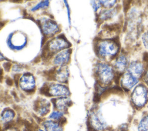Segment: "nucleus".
Wrapping results in <instances>:
<instances>
[{
  "instance_id": "obj_1",
  "label": "nucleus",
  "mask_w": 148,
  "mask_h": 131,
  "mask_svg": "<svg viewBox=\"0 0 148 131\" xmlns=\"http://www.w3.org/2000/svg\"><path fill=\"white\" fill-rule=\"evenodd\" d=\"M148 99L147 90L143 85H139L136 86L134 89L131 99L133 103L137 107H141L145 106Z\"/></svg>"
},
{
  "instance_id": "obj_2",
  "label": "nucleus",
  "mask_w": 148,
  "mask_h": 131,
  "mask_svg": "<svg viewBox=\"0 0 148 131\" xmlns=\"http://www.w3.org/2000/svg\"><path fill=\"white\" fill-rule=\"evenodd\" d=\"M119 50L118 46L114 42L111 40H103L98 45V54L103 57L115 55Z\"/></svg>"
},
{
  "instance_id": "obj_3",
  "label": "nucleus",
  "mask_w": 148,
  "mask_h": 131,
  "mask_svg": "<svg viewBox=\"0 0 148 131\" xmlns=\"http://www.w3.org/2000/svg\"><path fill=\"white\" fill-rule=\"evenodd\" d=\"M97 74L100 80L105 84L109 83L113 78L112 68L108 64L101 63L97 67Z\"/></svg>"
},
{
  "instance_id": "obj_4",
  "label": "nucleus",
  "mask_w": 148,
  "mask_h": 131,
  "mask_svg": "<svg viewBox=\"0 0 148 131\" xmlns=\"http://www.w3.org/2000/svg\"><path fill=\"white\" fill-rule=\"evenodd\" d=\"M20 86L25 91H31L35 87V81L34 76L29 73H24L20 79Z\"/></svg>"
},
{
  "instance_id": "obj_5",
  "label": "nucleus",
  "mask_w": 148,
  "mask_h": 131,
  "mask_svg": "<svg viewBox=\"0 0 148 131\" xmlns=\"http://www.w3.org/2000/svg\"><path fill=\"white\" fill-rule=\"evenodd\" d=\"M49 48L51 51H57L69 47V43L60 36L51 40L49 43Z\"/></svg>"
},
{
  "instance_id": "obj_6",
  "label": "nucleus",
  "mask_w": 148,
  "mask_h": 131,
  "mask_svg": "<svg viewBox=\"0 0 148 131\" xmlns=\"http://www.w3.org/2000/svg\"><path fill=\"white\" fill-rule=\"evenodd\" d=\"M48 92L50 95L55 96H68L70 93L67 87L58 84L51 85Z\"/></svg>"
},
{
  "instance_id": "obj_7",
  "label": "nucleus",
  "mask_w": 148,
  "mask_h": 131,
  "mask_svg": "<svg viewBox=\"0 0 148 131\" xmlns=\"http://www.w3.org/2000/svg\"><path fill=\"white\" fill-rule=\"evenodd\" d=\"M90 122L91 126L97 130H102L106 126V124L98 113L93 112L90 117Z\"/></svg>"
},
{
  "instance_id": "obj_8",
  "label": "nucleus",
  "mask_w": 148,
  "mask_h": 131,
  "mask_svg": "<svg viewBox=\"0 0 148 131\" xmlns=\"http://www.w3.org/2000/svg\"><path fill=\"white\" fill-rule=\"evenodd\" d=\"M42 29L45 35H51L57 32L59 30L57 24L49 19H45L42 21Z\"/></svg>"
},
{
  "instance_id": "obj_9",
  "label": "nucleus",
  "mask_w": 148,
  "mask_h": 131,
  "mask_svg": "<svg viewBox=\"0 0 148 131\" xmlns=\"http://www.w3.org/2000/svg\"><path fill=\"white\" fill-rule=\"evenodd\" d=\"M138 78L132 75L129 72L125 73L121 78V82L122 85L128 89L132 88L138 83Z\"/></svg>"
},
{
  "instance_id": "obj_10",
  "label": "nucleus",
  "mask_w": 148,
  "mask_h": 131,
  "mask_svg": "<svg viewBox=\"0 0 148 131\" xmlns=\"http://www.w3.org/2000/svg\"><path fill=\"white\" fill-rule=\"evenodd\" d=\"M71 55L69 50H64L58 53L54 58L53 62L56 65L62 66L68 63Z\"/></svg>"
},
{
  "instance_id": "obj_11",
  "label": "nucleus",
  "mask_w": 148,
  "mask_h": 131,
  "mask_svg": "<svg viewBox=\"0 0 148 131\" xmlns=\"http://www.w3.org/2000/svg\"><path fill=\"white\" fill-rule=\"evenodd\" d=\"M144 68L142 63L139 62H131L128 68V72L136 78L139 77L143 72Z\"/></svg>"
},
{
  "instance_id": "obj_12",
  "label": "nucleus",
  "mask_w": 148,
  "mask_h": 131,
  "mask_svg": "<svg viewBox=\"0 0 148 131\" xmlns=\"http://www.w3.org/2000/svg\"><path fill=\"white\" fill-rule=\"evenodd\" d=\"M69 77V70L68 67L62 66L60 68L56 73V80L58 82L65 83L67 81Z\"/></svg>"
},
{
  "instance_id": "obj_13",
  "label": "nucleus",
  "mask_w": 148,
  "mask_h": 131,
  "mask_svg": "<svg viewBox=\"0 0 148 131\" xmlns=\"http://www.w3.org/2000/svg\"><path fill=\"white\" fill-rule=\"evenodd\" d=\"M71 100L69 98L67 97H62L56 99V106L57 108L59 110H65L70 105Z\"/></svg>"
},
{
  "instance_id": "obj_14",
  "label": "nucleus",
  "mask_w": 148,
  "mask_h": 131,
  "mask_svg": "<svg viewBox=\"0 0 148 131\" xmlns=\"http://www.w3.org/2000/svg\"><path fill=\"white\" fill-rule=\"evenodd\" d=\"M50 110V103L48 101L43 99L37 106V112L41 115L47 114Z\"/></svg>"
},
{
  "instance_id": "obj_15",
  "label": "nucleus",
  "mask_w": 148,
  "mask_h": 131,
  "mask_svg": "<svg viewBox=\"0 0 148 131\" xmlns=\"http://www.w3.org/2000/svg\"><path fill=\"white\" fill-rule=\"evenodd\" d=\"M43 126L46 131H62V128L60 125L51 121L45 122Z\"/></svg>"
},
{
  "instance_id": "obj_16",
  "label": "nucleus",
  "mask_w": 148,
  "mask_h": 131,
  "mask_svg": "<svg viewBox=\"0 0 148 131\" xmlns=\"http://www.w3.org/2000/svg\"><path fill=\"white\" fill-rule=\"evenodd\" d=\"M127 65V59L125 55H120L115 62V66L117 69L120 71L124 70Z\"/></svg>"
},
{
  "instance_id": "obj_17",
  "label": "nucleus",
  "mask_w": 148,
  "mask_h": 131,
  "mask_svg": "<svg viewBox=\"0 0 148 131\" xmlns=\"http://www.w3.org/2000/svg\"><path fill=\"white\" fill-rule=\"evenodd\" d=\"M14 117V112L11 110L8 109L5 110L2 113L1 115V119L3 122L6 123V122H10L11 120H12Z\"/></svg>"
},
{
  "instance_id": "obj_18",
  "label": "nucleus",
  "mask_w": 148,
  "mask_h": 131,
  "mask_svg": "<svg viewBox=\"0 0 148 131\" xmlns=\"http://www.w3.org/2000/svg\"><path fill=\"white\" fill-rule=\"evenodd\" d=\"M138 131H148V115L141 119L138 124Z\"/></svg>"
},
{
  "instance_id": "obj_19",
  "label": "nucleus",
  "mask_w": 148,
  "mask_h": 131,
  "mask_svg": "<svg viewBox=\"0 0 148 131\" xmlns=\"http://www.w3.org/2000/svg\"><path fill=\"white\" fill-rule=\"evenodd\" d=\"M115 14L114 9H112V10H106L103 12L101 16V18L102 20H106L108 19L112 16H113Z\"/></svg>"
},
{
  "instance_id": "obj_20",
  "label": "nucleus",
  "mask_w": 148,
  "mask_h": 131,
  "mask_svg": "<svg viewBox=\"0 0 148 131\" xmlns=\"http://www.w3.org/2000/svg\"><path fill=\"white\" fill-rule=\"evenodd\" d=\"M49 1H42L40 3H39L38 4H37L35 6H34L32 9V10L33 11H35V10H36L38 9H39L40 8H43L45 7H47L48 5H49Z\"/></svg>"
},
{
  "instance_id": "obj_21",
  "label": "nucleus",
  "mask_w": 148,
  "mask_h": 131,
  "mask_svg": "<svg viewBox=\"0 0 148 131\" xmlns=\"http://www.w3.org/2000/svg\"><path fill=\"white\" fill-rule=\"evenodd\" d=\"M63 114H64V113L62 111H55L50 114V118L51 119H58L60 118L61 117H62Z\"/></svg>"
},
{
  "instance_id": "obj_22",
  "label": "nucleus",
  "mask_w": 148,
  "mask_h": 131,
  "mask_svg": "<svg viewBox=\"0 0 148 131\" xmlns=\"http://www.w3.org/2000/svg\"><path fill=\"white\" fill-rule=\"evenodd\" d=\"M99 2L103 5L104 7L108 8L112 7L116 2V1H100Z\"/></svg>"
},
{
  "instance_id": "obj_23",
  "label": "nucleus",
  "mask_w": 148,
  "mask_h": 131,
  "mask_svg": "<svg viewBox=\"0 0 148 131\" xmlns=\"http://www.w3.org/2000/svg\"><path fill=\"white\" fill-rule=\"evenodd\" d=\"M142 40L145 47L148 49V31L143 33L142 36Z\"/></svg>"
},
{
  "instance_id": "obj_24",
  "label": "nucleus",
  "mask_w": 148,
  "mask_h": 131,
  "mask_svg": "<svg viewBox=\"0 0 148 131\" xmlns=\"http://www.w3.org/2000/svg\"><path fill=\"white\" fill-rule=\"evenodd\" d=\"M92 8H93L94 11H97L98 9V8H99L101 3H98L99 1H98V2H97V1H92Z\"/></svg>"
},
{
  "instance_id": "obj_25",
  "label": "nucleus",
  "mask_w": 148,
  "mask_h": 131,
  "mask_svg": "<svg viewBox=\"0 0 148 131\" xmlns=\"http://www.w3.org/2000/svg\"><path fill=\"white\" fill-rule=\"evenodd\" d=\"M145 80L148 84V71L146 72V73L145 76Z\"/></svg>"
},
{
  "instance_id": "obj_26",
  "label": "nucleus",
  "mask_w": 148,
  "mask_h": 131,
  "mask_svg": "<svg viewBox=\"0 0 148 131\" xmlns=\"http://www.w3.org/2000/svg\"><path fill=\"white\" fill-rule=\"evenodd\" d=\"M6 131H16V130L14 129H9V130H7Z\"/></svg>"
},
{
  "instance_id": "obj_27",
  "label": "nucleus",
  "mask_w": 148,
  "mask_h": 131,
  "mask_svg": "<svg viewBox=\"0 0 148 131\" xmlns=\"http://www.w3.org/2000/svg\"><path fill=\"white\" fill-rule=\"evenodd\" d=\"M39 131H42V130H39Z\"/></svg>"
}]
</instances>
